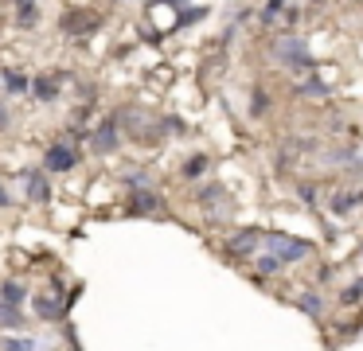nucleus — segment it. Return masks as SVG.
<instances>
[{"instance_id": "nucleus-1", "label": "nucleus", "mask_w": 363, "mask_h": 351, "mask_svg": "<svg viewBox=\"0 0 363 351\" xmlns=\"http://www.w3.org/2000/svg\"><path fill=\"white\" fill-rule=\"evenodd\" d=\"M262 246H266L281 265H289V262H305V257L313 254V242L293 238V234H262Z\"/></svg>"}, {"instance_id": "nucleus-2", "label": "nucleus", "mask_w": 363, "mask_h": 351, "mask_svg": "<svg viewBox=\"0 0 363 351\" xmlns=\"http://www.w3.org/2000/svg\"><path fill=\"white\" fill-rule=\"evenodd\" d=\"M277 59L285 67H297V70H313V59H308V47L301 39H281L277 43Z\"/></svg>"}, {"instance_id": "nucleus-3", "label": "nucleus", "mask_w": 363, "mask_h": 351, "mask_svg": "<svg viewBox=\"0 0 363 351\" xmlns=\"http://www.w3.org/2000/svg\"><path fill=\"white\" fill-rule=\"evenodd\" d=\"M74 164H79V152H74V145H67V140L51 145L48 156H43V168L48 172H71Z\"/></svg>"}, {"instance_id": "nucleus-4", "label": "nucleus", "mask_w": 363, "mask_h": 351, "mask_svg": "<svg viewBox=\"0 0 363 351\" xmlns=\"http://www.w3.org/2000/svg\"><path fill=\"white\" fill-rule=\"evenodd\" d=\"M262 250V230H238L227 238V254L230 257H254Z\"/></svg>"}, {"instance_id": "nucleus-5", "label": "nucleus", "mask_w": 363, "mask_h": 351, "mask_svg": "<svg viewBox=\"0 0 363 351\" xmlns=\"http://www.w3.org/2000/svg\"><path fill=\"white\" fill-rule=\"evenodd\" d=\"M59 28H63L67 35H82V31H94L98 28V16L94 12H79V8H74V12H67L63 20H59Z\"/></svg>"}, {"instance_id": "nucleus-6", "label": "nucleus", "mask_w": 363, "mask_h": 351, "mask_svg": "<svg viewBox=\"0 0 363 351\" xmlns=\"http://www.w3.org/2000/svg\"><path fill=\"white\" fill-rule=\"evenodd\" d=\"M90 145H94V152H110V148H118V121H102L94 133H90Z\"/></svg>"}, {"instance_id": "nucleus-7", "label": "nucleus", "mask_w": 363, "mask_h": 351, "mask_svg": "<svg viewBox=\"0 0 363 351\" xmlns=\"http://www.w3.org/2000/svg\"><path fill=\"white\" fill-rule=\"evenodd\" d=\"M24 195L32 203H48L51 187H48V179H43V172H24Z\"/></svg>"}, {"instance_id": "nucleus-8", "label": "nucleus", "mask_w": 363, "mask_h": 351, "mask_svg": "<svg viewBox=\"0 0 363 351\" xmlns=\"http://www.w3.org/2000/svg\"><path fill=\"white\" fill-rule=\"evenodd\" d=\"M28 90H32V98H35V101H55L59 94H63V90H59V82H55L51 74L32 78V86H28Z\"/></svg>"}, {"instance_id": "nucleus-9", "label": "nucleus", "mask_w": 363, "mask_h": 351, "mask_svg": "<svg viewBox=\"0 0 363 351\" xmlns=\"http://www.w3.org/2000/svg\"><path fill=\"white\" fill-rule=\"evenodd\" d=\"M355 203H363V191H336L332 195V215H352Z\"/></svg>"}, {"instance_id": "nucleus-10", "label": "nucleus", "mask_w": 363, "mask_h": 351, "mask_svg": "<svg viewBox=\"0 0 363 351\" xmlns=\"http://www.w3.org/2000/svg\"><path fill=\"white\" fill-rule=\"evenodd\" d=\"M16 23L20 28H35L40 23V4L35 0H16Z\"/></svg>"}, {"instance_id": "nucleus-11", "label": "nucleus", "mask_w": 363, "mask_h": 351, "mask_svg": "<svg viewBox=\"0 0 363 351\" xmlns=\"http://www.w3.org/2000/svg\"><path fill=\"white\" fill-rule=\"evenodd\" d=\"M0 86L9 94H28V86H32V78H24L20 70H0Z\"/></svg>"}, {"instance_id": "nucleus-12", "label": "nucleus", "mask_w": 363, "mask_h": 351, "mask_svg": "<svg viewBox=\"0 0 363 351\" xmlns=\"http://www.w3.org/2000/svg\"><path fill=\"white\" fill-rule=\"evenodd\" d=\"M297 308L305 312V316L316 320V316H324V296H320V293H301V296H297Z\"/></svg>"}, {"instance_id": "nucleus-13", "label": "nucleus", "mask_w": 363, "mask_h": 351, "mask_svg": "<svg viewBox=\"0 0 363 351\" xmlns=\"http://www.w3.org/2000/svg\"><path fill=\"white\" fill-rule=\"evenodd\" d=\"M0 328H9V332L24 328V312H20V304H0Z\"/></svg>"}, {"instance_id": "nucleus-14", "label": "nucleus", "mask_w": 363, "mask_h": 351, "mask_svg": "<svg viewBox=\"0 0 363 351\" xmlns=\"http://www.w3.org/2000/svg\"><path fill=\"white\" fill-rule=\"evenodd\" d=\"M35 316H43V320H59V316H63V304H59L55 296H35Z\"/></svg>"}, {"instance_id": "nucleus-15", "label": "nucleus", "mask_w": 363, "mask_h": 351, "mask_svg": "<svg viewBox=\"0 0 363 351\" xmlns=\"http://www.w3.org/2000/svg\"><path fill=\"white\" fill-rule=\"evenodd\" d=\"M133 215H141V211H164V203L157 199V195H149V191H141V187H137V199H133Z\"/></svg>"}, {"instance_id": "nucleus-16", "label": "nucleus", "mask_w": 363, "mask_h": 351, "mask_svg": "<svg viewBox=\"0 0 363 351\" xmlns=\"http://www.w3.org/2000/svg\"><path fill=\"white\" fill-rule=\"evenodd\" d=\"M24 301V285L20 281H4L0 285V304H20Z\"/></svg>"}, {"instance_id": "nucleus-17", "label": "nucleus", "mask_w": 363, "mask_h": 351, "mask_svg": "<svg viewBox=\"0 0 363 351\" xmlns=\"http://www.w3.org/2000/svg\"><path fill=\"white\" fill-rule=\"evenodd\" d=\"M254 265H258V273H262V277H274V273H281V262H277L274 254H266V257H262V250L254 254Z\"/></svg>"}, {"instance_id": "nucleus-18", "label": "nucleus", "mask_w": 363, "mask_h": 351, "mask_svg": "<svg viewBox=\"0 0 363 351\" xmlns=\"http://www.w3.org/2000/svg\"><path fill=\"white\" fill-rule=\"evenodd\" d=\"M0 347H4V351H40V340H28V335H9Z\"/></svg>"}, {"instance_id": "nucleus-19", "label": "nucleus", "mask_w": 363, "mask_h": 351, "mask_svg": "<svg viewBox=\"0 0 363 351\" xmlns=\"http://www.w3.org/2000/svg\"><path fill=\"white\" fill-rule=\"evenodd\" d=\"M297 94H301V98H324V94H328V86L316 82V78H308V82L297 86Z\"/></svg>"}, {"instance_id": "nucleus-20", "label": "nucleus", "mask_w": 363, "mask_h": 351, "mask_svg": "<svg viewBox=\"0 0 363 351\" xmlns=\"http://www.w3.org/2000/svg\"><path fill=\"white\" fill-rule=\"evenodd\" d=\"M203 168H207V156H191V160L184 164V176L196 179V176H203Z\"/></svg>"}, {"instance_id": "nucleus-21", "label": "nucleus", "mask_w": 363, "mask_h": 351, "mask_svg": "<svg viewBox=\"0 0 363 351\" xmlns=\"http://www.w3.org/2000/svg\"><path fill=\"white\" fill-rule=\"evenodd\" d=\"M359 296H363V277L355 281L352 289H344V301H347V304H355V301H359Z\"/></svg>"}, {"instance_id": "nucleus-22", "label": "nucleus", "mask_w": 363, "mask_h": 351, "mask_svg": "<svg viewBox=\"0 0 363 351\" xmlns=\"http://www.w3.org/2000/svg\"><path fill=\"white\" fill-rule=\"evenodd\" d=\"M301 199H305V203H313V207H316V199H320V191H316V187H308V184H301Z\"/></svg>"}, {"instance_id": "nucleus-23", "label": "nucleus", "mask_w": 363, "mask_h": 351, "mask_svg": "<svg viewBox=\"0 0 363 351\" xmlns=\"http://www.w3.org/2000/svg\"><path fill=\"white\" fill-rule=\"evenodd\" d=\"M281 8H285V0H269V8H266V20H274V16L281 12Z\"/></svg>"}, {"instance_id": "nucleus-24", "label": "nucleus", "mask_w": 363, "mask_h": 351, "mask_svg": "<svg viewBox=\"0 0 363 351\" xmlns=\"http://www.w3.org/2000/svg\"><path fill=\"white\" fill-rule=\"evenodd\" d=\"M0 129H9V109L0 106Z\"/></svg>"}, {"instance_id": "nucleus-25", "label": "nucleus", "mask_w": 363, "mask_h": 351, "mask_svg": "<svg viewBox=\"0 0 363 351\" xmlns=\"http://www.w3.org/2000/svg\"><path fill=\"white\" fill-rule=\"evenodd\" d=\"M4 203H9V191H0V207H4Z\"/></svg>"}]
</instances>
